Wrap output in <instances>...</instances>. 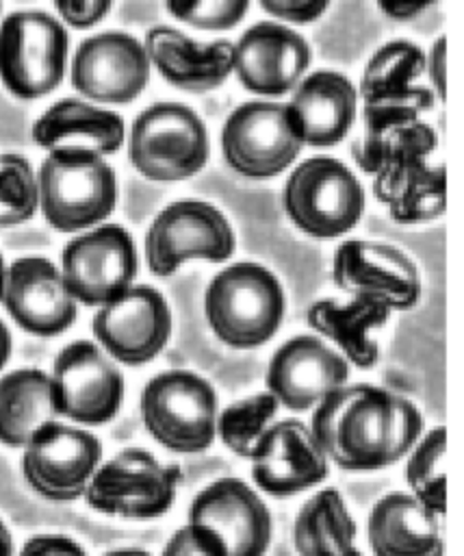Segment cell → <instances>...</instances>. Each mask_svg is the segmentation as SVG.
I'll use <instances>...</instances> for the list:
<instances>
[{"label":"cell","instance_id":"obj_1","mask_svg":"<svg viewBox=\"0 0 464 556\" xmlns=\"http://www.w3.org/2000/svg\"><path fill=\"white\" fill-rule=\"evenodd\" d=\"M310 432L336 467L375 471L405 458L423 432V417L390 389L345 382L312 408Z\"/></svg>","mask_w":464,"mask_h":556},{"label":"cell","instance_id":"obj_2","mask_svg":"<svg viewBox=\"0 0 464 556\" xmlns=\"http://www.w3.org/2000/svg\"><path fill=\"white\" fill-rule=\"evenodd\" d=\"M356 163L373 176V193L399 224H421L444 211V172L429 165L436 132L421 119L364 135Z\"/></svg>","mask_w":464,"mask_h":556},{"label":"cell","instance_id":"obj_3","mask_svg":"<svg viewBox=\"0 0 464 556\" xmlns=\"http://www.w3.org/2000/svg\"><path fill=\"white\" fill-rule=\"evenodd\" d=\"M39 208L59 232L102 224L117 204V176L93 150L54 148L37 172Z\"/></svg>","mask_w":464,"mask_h":556},{"label":"cell","instance_id":"obj_4","mask_svg":"<svg viewBox=\"0 0 464 556\" xmlns=\"http://www.w3.org/2000/svg\"><path fill=\"white\" fill-rule=\"evenodd\" d=\"M204 313L212 334L234 348L265 345L284 317V291L273 271L258 263H234L206 287Z\"/></svg>","mask_w":464,"mask_h":556},{"label":"cell","instance_id":"obj_5","mask_svg":"<svg viewBox=\"0 0 464 556\" xmlns=\"http://www.w3.org/2000/svg\"><path fill=\"white\" fill-rule=\"evenodd\" d=\"M147 434L176 454H197L217 437V393L189 369H169L150 378L139 397Z\"/></svg>","mask_w":464,"mask_h":556},{"label":"cell","instance_id":"obj_6","mask_svg":"<svg viewBox=\"0 0 464 556\" xmlns=\"http://www.w3.org/2000/svg\"><path fill=\"white\" fill-rule=\"evenodd\" d=\"M182 469L145 447H124L100 463L82 497L89 508L117 519H156L176 502Z\"/></svg>","mask_w":464,"mask_h":556},{"label":"cell","instance_id":"obj_7","mask_svg":"<svg viewBox=\"0 0 464 556\" xmlns=\"http://www.w3.org/2000/svg\"><path fill=\"white\" fill-rule=\"evenodd\" d=\"M208 152L206 126L186 104L156 102L132 122L128 156L147 180L176 182L191 178L206 165Z\"/></svg>","mask_w":464,"mask_h":556},{"label":"cell","instance_id":"obj_8","mask_svg":"<svg viewBox=\"0 0 464 556\" xmlns=\"http://www.w3.org/2000/svg\"><path fill=\"white\" fill-rule=\"evenodd\" d=\"M69 37L48 11L9 13L0 24V80L20 100L52 93L65 76Z\"/></svg>","mask_w":464,"mask_h":556},{"label":"cell","instance_id":"obj_9","mask_svg":"<svg viewBox=\"0 0 464 556\" xmlns=\"http://www.w3.org/2000/svg\"><path fill=\"white\" fill-rule=\"evenodd\" d=\"M282 200L288 219L314 239L349 232L364 213L360 180L332 156H312L297 165L284 185Z\"/></svg>","mask_w":464,"mask_h":556},{"label":"cell","instance_id":"obj_10","mask_svg":"<svg viewBox=\"0 0 464 556\" xmlns=\"http://www.w3.org/2000/svg\"><path fill=\"white\" fill-rule=\"evenodd\" d=\"M145 263L154 276H171L186 261H228L236 248L228 217L210 202L178 200L167 204L145 232Z\"/></svg>","mask_w":464,"mask_h":556},{"label":"cell","instance_id":"obj_11","mask_svg":"<svg viewBox=\"0 0 464 556\" xmlns=\"http://www.w3.org/2000/svg\"><path fill=\"white\" fill-rule=\"evenodd\" d=\"M59 417L78 426H102L115 419L124 404V374L117 363L89 339L59 350L50 369Z\"/></svg>","mask_w":464,"mask_h":556},{"label":"cell","instance_id":"obj_12","mask_svg":"<svg viewBox=\"0 0 464 556\" xmlns=\"http://www.w3.org/2000/svg\"><path fill=\"white\" fill-rule=\"evenodd\" d=\"M102 463L100 439L82 426L52 419L37 428L22 447V476L48 502L82 497L91 476Z\"/></svg>","mask_w":464,"mask_h":556},{"label":"cell","instance_id":"obj_13","mask_svg":"<svg viewBox=\"0 0 464 556\" xmlns=\"http://www.w3.org/2000/svg\"><path fill=\"white\" fill-rule=\"evenodd\" d=\"M59 269L72 298L98 308L134 285L139 271L134 239L119 224H98L65 243Z\"/></svg>","mask_w":464,"mask_h":556},{"label":"cell","instance_id":"obj_14","mask_svg":"<svg viewBox=\"0 0 464 556\" xmlns=\"http://www.w3.org/2000/svg\"><path fill=\"white\" fill-rule=\"evenodd\" d=\"M91 332L115 363L139 367L156 358L167 345L171 311L158 289L130 285L121 295L98 306Z\"/></svg>","mask_w":464,"mask_h":556},{"label":"cell","instance_id":"obj_15","mask_svg":"<svg viewBox=\"0 0 464 556\" xmlns=\"http://www.w3.org/2000/svg\"><path fill=\"white\" fill-rule=\"evenodd\" d=\"M423 70L425 54L410 41H390L371 56L360 83L364 100V135L414 122L431 106V91L412 85Z\"/></svg>","mask_w":464,"mask_h":556},{"label":"cell","instance_id":"obj_16","mask_svg":"<svg viewBox=\"0 0 464 556\" xmlns=\"http://www.w3.org/2000/svg\"><path fill=\"white\" fill-rule=\"evenodd\" d=\"M332 280L347 295L375 300L390 311L414 308L423 291L418 267L403 250L364 239L336 248Z\"/></svg>","mask_w":464,"mask_h":556},{"label":"cell","instance_id":"obj_17","mask_svg":"<svg viewBox=\"0 0 464 556\" xmlns=\"http://www.w3.org/2000/svg\"><path fill=\"white\" fill-rule=\"evenodd\" d=\"M286 106L278 102H245L230 113L221 130L228 165L245 178L282 174L301 152Z\"/></svg>","mask_w":464,"mask_h":556},{"label":"cell","instance_id":"obj_18","mask_svg":"<svg viewBox=\"0 0 464 556\" xmlns=\"http://www.w3.org/2000/svg\"><path fill=\"white\" fill-rule=\"evenodd\" d=\"M189 523L210 530L225 556H265L273 519L262 497L239 478H219L191 502Z\"/></svg>","mask_w":464,"mask_h":556},{"label":"cell","instance_id":"obj_19","mask_svg":"<svg viewBox=\"0 0 464 556\" xmlns=\"http://www.w3.org/2000/svg\"><path fill=\"white\" fill-rule=\"evenodd\" d=\"M150 80V59L139 39L104 30L85 39L72 59V85L102 104L132 102Z\"/></svg>","mask_w":464,"mask_h":556},{"label":"cell","instance_id":"obj_20","mask_svg":"<svg viewBox=\"0 0 464 556\" xmlns=\"http://www.w3.org/2000/svg\"><path fill=\"white\" fill-rule=\"evenodd\" d=\"M2 306L24 332L43 339L63 334L78 317V302L61 269L46 256H22L7 265Z\"/></svg>","mask_w":464,"mask_h":556},{"label":"cell","instance_id":"obj_21","mask_svg":"<svg viewBox=\"0 0 464 556\" xmlns=\"http://www.w3.org/2000/svg\"><path fill=\"white\" fill-rule=\"evenodd\" d=\"M249 460L256 486L280 500L312 489L330 473L325 452L301 419L271 424Z\"/></svg>","mask_w":464,"mask_h":556},{"label":"cell","instance_id":"obj_22","mask_svg":"<svg viewBox=\"0 0 464 556\" xmlns=\"http://www.w3.org/2000/svg\"><path fill=\"white\" fill-rule=\"evenodd\" d=\"M310 63V43L299 33L273 22L254 24L232 46V70L247 91L260 96L291 91Z\"/></svg>","mask_w":464,"mask_h":556},{"label":"cell","instance_id":"obj_23","mask_svg":"<svg viewBox=\"0 0 464 556\" xmlns=\"http://www.w3.org/2000/svg\"><path fill=\"white\" fill-rule=\"evenodd\" d=\"M349 363L317 337H293L282 343L267 367V391L280 406L312 410L332 389L347 382Z\"/></svg>","mask_w":464,"mask_h":556},{"label":"cell","instance_id":"obj_24","mask_svg":"<svg viewBox=\"0 0 464 556\" xmlns=\"http://www.w3.org/2000/svg\"><path fill=\"white\" fill-rule=\"evenodd\" d=\"M284 106L301 143L336 146L353 126L358 91L347 76L319 70L297 83L291 102Z\"/></svg>","mask_w":464,"mask_h":556},{"label":"cell","instance_id":"obj_25","mask_svg":"<svg viewBox=\"0 0 464 556\" xmlns=\"http://www.w3.org/2000/svg\"><path fill=\"white\" fill-rule=\"evenodd\" d=\"M232 46L228 39L197 43L178 28L154 26L147 30L143 48L169 85L202 93L217 89L230 76Z\"/></svg>","mask_w":464,"mask_h":556},{"label":"cell","instance_id":"obj_26","mask_svg":"<svg viewBox=\"0 0 464 556\" xmlns=\"http://www.w3.org/2000/svg\"><path fill=\"white\" fill-rule=\"evenodd\" d=\"M442 517L405 491L386 493L369 513L373 556H442Z\"/></svg>","mask_w":464,"mask_h":556},{"label":"cell","instance_id":"obj_27","mask_svg":"<svg viewBox=\"0 0 464 556\" xmlns=\"http://www.w3.org/2000/svg\"><path fill=\"white\" fill-rule=\"evenodd\" d=\"M392 311L375 300L323 298L308 306L306 321L323 339L336 345L343 358L360 369H369L379 361V345L373 330H379L390 319Z\"/></svg>","mask_w":464,"mask_h":556},{"label":"cell","instance_id":"obj_28","mask_svg":"<svg viewBox=\"0 0 464 556\" xmlns=\"http://www.w3.org/2000/svg\"><path fill=\"white\" fill-rule=\"evenodd\" d=\"M35 143L43 150L85 148L100 156L115 154L124 139V117L78 98H63L48 106L33 124Z\"/></svg>","mask_w":464,"mask_h":556},{"label":"cell","instance_id":"obj_29","mask_svg":"<svg viewBox=\"0 0 464 556\" xmlns=\"http://www.w3.org/2000/svg\"><path fill=\"white\" fill-rule=\"evenodd\" d=\"M61 419L54 406L50 374L20 367L0 376V443L24 447L43 424Z\"/></svg>","mask_w":464,"mask_h":556},{"label":"cell","instance_id":"obj_30","mask_svg":"<svg viewBox=\"0 0 464 556\" xmlns=\"http://www.w3.org/2000/svg\"><path fill=\"white\" fill-rule=\"evenodd\" d=\"M358 526L336 489H321L297 510L293 545L299 556H362Z\"/></svg>","mask_w":464,"mask_h":556},{"label":"cell","instance_id":"obj_31","mask_svg":"<svg viewBox=\"0 0 464 556\" xmlns=\"http://www.w3.org/2000/svg\"><path fill=\"white\" fill-rule=\"evenodd\" d=\"M444 443V428L436 426L423 437H418L412 450L405 454V482L410 495L416 497L427 510H431L438 517H444L447 508Z\"/></svg>","mask_w":464,"mask_h":556},{"label":"cell","instance_id":"obj_32","mask_svg":"<svg viewBox=\"0 0 464 556\" xmlns=\"http://www.w3.org/2000/svg\"><path fill=\"white\" fill-rule=\"evenodd\" d=\"M280 402L273 393L262 391L228 404L217 413V434L236 456L249 458L260 437L273 424Z\"/></svg>","mask_w":464,"mask_h":556},{"label":"cell","instance_id":"obj_33","mask_svg":"<svg viewBox=\"0 0 464 556\" xmlns=\"http://www.w3.org/2000/svg\"><path fill=\"white\" fill-rule=\"evenodd\" d=\"M39 208L37 174L22 154H0V228L35 217Z\"/></svg>","mask_w":464,"mask_h":556},{"label":"cell","instance_id":"obj_34","mask_svg":"<svg viewBox=\"0 0 464 556\" xmlns=\"http://www.w3.org/2000/svg\"><path fill=\"white\" fill-rule=\"evenodd\" d=\"M167 11L195 28L228 30L236 26L247 9V0H167Z\"/></svg>","mask_w":464,"mask_h":556},{"label":"cell","instance_id":"obj_35","mask_svg":"<svg viewBox=\"0 0 464 556\" xmlns=\"http://www.w3.org/2000/svg\"><path fill=\"white\" fill-rule=\"evenodd\" d=\"M160 556H225V552L210 530L186 521L169 536Z\"/></svg>","mask_w":464,"mask_h":556},{"label":"cell","instance_id":"obj_36","mask_svg":"<svg viewBox=\"0 0 464 556\" xmlns=\"http://www.w3.org/2000/svg\"><path fill=\"white\" fill-rule=\"evenodd\" d=\"M56 13L72 28H91L113 9L111 0H54Z\"/></svg>","mask_w":464,"mask_h":556},{"label":"cell","instance_id":"obj_37","mask_svg":"<svg viewBox=\"0 0 464 556\" xmlns=\"http://www.w3.org/2000/svg\"><path fill=\"white\" fill-rule=\"evenodd\" d=\"M17 556H89V554L76 539L67 534L43 532L26 539Z\"/></svg>","mask_w":464,"mask_h":556},{"label":"cell","instance_id":"obj_38","mask_svg":"<svg viewBox=\"0 0 464 556\" xmlns=\"http://www.w3.org/2000/svg\"><path fill=\"white\" fill-rule=\"evenodd\" d=\"M260 7L286 22L308 24L314 22L323 11H327V0H260Z\"/></svg>","mask_w":464,"mask_h":556},{"label":"cell","instance_id":"obj_39","mask_svg":"<svg viewBox=\"0 0 464 556\" xmlns=\"http://www.w3.org/2000/svg\"><path fill=\"white\" fill-rule=\"evenodd\" d=\"M431 0H379L377 7L392 20H412L425 11Z\"/></svg>","mask_w":464,"mask_h":556},{"label":"cell","instance_id":"obj_40","mask_svg":"<svg viewBox=\"0 0 464 556\" xmlns=\"http://www.w3.org/2000/svg\"><path fill=\"white\" fill-rule=\"evenodd\" d=\"M425 65L429 67V76L434 80V87L440 96V100H444V37H438L429 59H425Z\"/></svg>","mask_w":464,"mask_h":556},{"label":"cell","instance_id":"obj_41","mask_svg":"<svg viewBox=\"0 0 464 556\" xmlns=\"http://www.w3.org/2000/svg\"><path fill=\"white\" fill-rule=\"evenodd\" d=\"M11 350H13V339H11V332H9L7 324L0 319V371H2V369H4V365L9 363Z\"/></svg>","mask_w":464,"mask_h":556},{"label":"cell","instance_id":"obj_42","mask_svg":"<svg viewBox=\"0 0 464 556\" xmlns=\"http://www.w3.org/2000/svg\"><path fill=\"white\" fill-rule=\"evenodd\" d=\"M0 556H15V543L9 526L0 517Z\"/></svg>","mask_w":464,"mask_h":556},{"label":"cell","instance_id":"obj_43","mask_svg":"<svg viewBox=\"0 0 464 556\" xmlns=\"http://www.w3.org/2000/svg\"><path fill=\"white\" fill-rule=\"evenodd\" d=\"M102 556H152L147 549L141 547H117V549H108Z\"/></svg>","mask_w":464,"mask_h":556},{"label":"cell","instance_id":"obj_44","mask_svg":"<svg viewBox=\"0 0 464 556\" xmlns=\"http://www.w3.org/2000/svg\"><path fill=\"white\" fill-rule=\"evenodd\" d=\"M4 280H7V261L0 252V304H2V293H4Z\"/></svg>","mask_w":464,"mask_h":556},{"label":"cell","instance_id":"obj_45","mask_svg":"<svg viewBox=\"0 0 464 556\" xmlns=\"http://www.w3.org/2000/svg\"><path fill=\"white\" fill-rule=\"evenodd\" d=\"M0 9H2V4H0Z\"/></svg>","mask_w":464,"mask_h":556}]
</instances>
